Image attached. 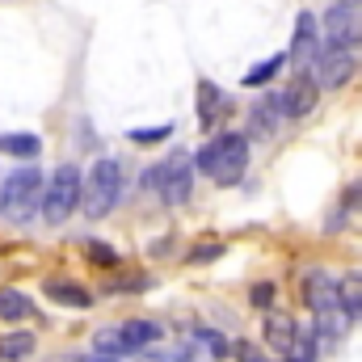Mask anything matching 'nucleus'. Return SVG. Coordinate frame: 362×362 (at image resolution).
<instances>
[{
	"label": "nucleus",
	"instance_id": "18",
	"mask_svg": "<svg viewBox=\"0 0 362 362\" xmlns=\"http://www.w3.org/2000/svg\"><path fill=\"white\" fill-rule=\"evenodd\" d=\"M34 350V333H4L0 337V362H25Z\"/></svg>",
	"mask_w": 362,
	"mask_h": 362
},
{
	"label": "nucleus",
	"instance_id": "14",
	"mask_svg": "<svg viewBox=\"0 0 362 362\" xmlns=\"http://www.w3.org/2000/svg\"><path fill=\"white\" fill-rule=\"evenodd\" d=\"M278 122H282V93H266V97L249 110V131H253L257 139H270L274 131H278Z\"/></svg>",
	"mask_w": 362,
	"mask_h": 362
},
{
	"label": "nucleus",
	"instance_id": "28",
	"mask_svg": "<svg viewBox=\"0 0 362 362\" xmlns=\"http://www.w3.org/2000/svg\"><path fill=\"white\" fill-rule=\"evenodd\" d=\"M93 362H114V358H93Z\"/></svg>",
	"mask_w": 362,
	"mask_h": 362
},
{
	"label": "nucleus",
	"instance_id": "20",
	"mask_svg": "<svg viewBox=\"0 0 362 362\" xmlns=\"http://www.w3.org/2000/svg\"><path fill=\"white\" fill-rule=\"evenodd\" d=\"M286 64V55H274V59H262V64H253L249 72H245V85L249 89H266L274 76H278V68Z\"/></svg>",
	"mask_w": 362,
	"mask_h": 362
},
{
	"label": "nucleus",
	"instance_id": "4",
	"mask_svg": "<svg viewBox=\"0 0 362 362\" xmlns=\"http://www.w3.org/2000/svg\"><path fill=\"white\" fill-rule=\"evenodd\" d=\"M118 198H122V165L110 160V156H101L89 173H85L81 206H85L89 219H105V215L118 206Z\"/></svg>",
	"mask_w": 362,
	"mask_h": 362
},
{
	"label": "nucleus",
	"instance_id": "22",
	"mask_svg": "<svg viewBox=\"0 0 362 362\" xmlns=\"http://www.w3.org/2000/svg\"><path fill=\"white\" fill-rule=\"evenodd\" d=\"M169 135H173V127H169V122H165V127H139V131H131V139H135V144H165Z\"/></svg>",
	"mask_w": 362,
	"mask_h": 362
},
{
	"label": "nucleus",
	"instance_id": "16",
	"mask_svg": "<svg viewBox=\"0 0 362 362\" xmlns=\"http://www.w3.org/2000/svg\"><path fill=\"white\" fill-rule=\"evenodd\" d=\"M25 316H34L30 295H21V291L4 286V291H0V325H17V320H25Z\"/></svg>",
	"mask_w": 362,
	"mask_h": 362
},
{
	"label": "nucleus",
	"instance_id": "6",
	"mask_svg": "<svg viewBox=\"0 0 362 362\" xmlns=\"http://www.w3.org/2000/svg\"><path fill=\"white\" fill-rule=\"evenodd\" d=\"M148 185H152L169 206L189 202V194H194V156H189V152H169V156L148 173Z\"/></svg>",
	"mask_w": 362,
	"mask_h": 362
},
{
	"label": "nucleus",
	"instance_id": "15",
	"mask_svg": "<svg viewBox=\"0 0 362 362\" xmlns=\"http://www.w3.org/2000/svg\"><path fill=\"white\" fill-rule=\"evenodd\" d=\"M42 291H47V299H55V303H64V308H89L93 295L85 286H76V282H68V278H51V282H42Z\"/></svg>",
	"mask_w": 362,
	"mask_h": 362
},
{
	"label": "nucleus",
	"instance_id": "12",
	"mask_svg": "<svg viewBox=\"0 0 362 362\" xmlns=\"http://www.w3.org/2000/svg\"><path fill=\"white\" fill-rule=\"evenodd\" d=\"M160 325L156 320H127L122 329H114L118 337V354H135V350H148L152 341H160Z\"/></svg>",
	"mask_w": 362,
	"mask_h": 362
},
{
	"label": "nucleus",
	"instance_id": "8",
	"mask_svg": "<svg viewBox=\"0 0 362 362\" xmlns=\"http://www.w3.org/2000/svg\"><path fill=\"white\" fill-rule=\"evenodd\" d=\"M358 72V51H337V47H320V55L312 59V81L316 89H346Z\"/></svg>",
	"mask_w": 362,
	"mask_h": 362
},
{
	"label": "nucleus",
	"instance_id": "3",
	"mask_svg": "<svg viewBox=\"0 0 362 362\" xmlns=\"http://www.w3.org/2000/svg\"><path fill=\"white\" fill-rule=\"evenodd\" d=\"M42 189H47V177L38 169H17L0 181V215L13 219V223H25L34 219V211L42 206Z\"/></svg>",
	"mask_w": 362,
	"mask_h": 362
},
{
	"label": "nucleus",
	"instance_id": "7",
	"mask_svg": "<svg viewBox=\"0 0 362 362\" xmlns=\"http://www.w3.org/2000/svg\"><path fill=\"white\" fill-rule=\"evenodd\" d=\"M81 189H85L81 169L76 165H59L51 173V181H47V189H42V219L47 223H64L81 206Z\"/></svg>",
	"mask_w": 362,
	"mask_h": 362
},
{
	"label": "nucleus",
	"instance_id": "1",
	"mask_svg": "<svg viewBox=\"0 0 362 362\" xmlns=\"http://www.w3.org/2000/svg\"><path fill=\"white\" fill-rule=\"evenodd\" d=\"M194 169H198L202 177H211L215 185H232V181H240L245 177V169H249V139L236 135V131L211 139L206 148H198Z\"/></svg>",
	"mask_w": 362,
	"mask_h": 362
},
{
	"label": "nucleus",
	"instance_id": "27",
	"mask_svg": "<svg viewBox=\"0 0 362 362\" xmlns=\"http://www.w3.org/2000/svg\"><path fill=\"white\" fill-rule=\"evenodd\" d=\"M236 358L240 362H266L262 354H257V346H249V341H236Z\"/></svg>",
	"mask_w": 362,
	"mask_h": 362
},
{
	"label": "nucleus",
	"instance_id": "19",
	"mask_svg": "<svg viewBox=\"0 0 362 362\" xmlns=\"http://www.w3.org/2000/svg\"><path fill=\"white\" fill-rule=\"evenodd\" d=\"M337 295H341V308L350 312V320L362 316V274H346L337 282Z\"/></svg>",
	"mask_w": 362,
	"mask_h": 362
},
{
	"label": "nucleus",
	"instance_id": "9",
	"mask_svg": "<svg viewBox=\"0 0 362 362\" xmlns=\"http://www.w3.org/2000/svg\"><path fill=\"white\" fill-rule=\"evenodd\" d=\"M316 55H320V21H316L312 13H299V17H295V34H291L286 59L295 64V72H303V68H312Z\"/></svg>",
	"mask_w": 362,
	"mask_h": 362
},
{
	"label": "nucleus",
	"instance_id": "11",
	"mask_svg": "<svg viewBox=\"0 0 362 362\" xmlns=\"http://www.w3.org/2000/svg\"><path fill=\"white\" fill-rule=\"evenodd\" d=\"M262 337H266V350L274 354H291V346H295V337H299V325H295V316H286V312H266L262 316Z\"/></svg>",
	"mask_w": 362,
	"mask_h": 362
},
{
	"label": "nucleus",
	"instance_id": "13",
	"mask_svg": "<svg viewBox=\"0 0 362 362\" xmlns=\"http://www.w3.org/2000/svg\"><path fill=\"white\" fill-rule=\"evenodd\" d=\"M194 101H198V127H202V131H215L219 118H223V110H228V97L219 93V85H215V81H198Z\"/></svg>",
	"mask_w": 362,
	"mask_h": 362
},
{
	"label": "nucleus",
	"instance_id": "25",
	"mask_svg": "<svg viewBox=\"0 0 362 362\" xmlns=\"http://www.w3.org/2000/svg\"><path fill=\"white\" fill-rule=\"evenodd\" d=\"M249 299H253V303H257V308H270V303H274V282H257V286H253V295H249Z\"/></svg>",
	"mask_w": 362,
	"mask_h": 362
},
{
	"label": "nucleus",
	"instance_id": "5",
	"mask_svg": "<svg viewBox=\"0 0 362 362\" xmlns=\"http://www.w3.org/2000/svg\"><path fill=\"white\" fill-rule=\"evenodd\" d=\"M325 47L337 51H358L362 47V0H333L320 17Z\"/></svg>",
	"mask_w": 362,
	"mask_h": 362
},
{
	"label": "nucleus",
	"instance_id": "24",
	"mask_svg": "<svg viewBox=\"0 0 362 362\" xmlns=\"http://www.w3.org/2000/svg\"><path fill=\"white\" fill-rule=\"evenodd\" d=\"M194 337H198V341H206V346H211V354H215V358H223V354H228V341H223V337H219V333H211V329H198V333H194Z\"/></svg>",
	"mask_w": 362,
	"mask_h": 362
},
{
	"label": "nucleus",
	"instance_id": "21",
	"mask_svg": "<svg viewBox=\"0 0 362 362\" xmlns=\"http://www.w3.org/2000/svg\"><path fill=\"white\" fill-rule=\"evenodd\" d=\"M286 362H316V337H312L308 329H299V337H295V346H291Z\"/></svg>",
	"mask_w": 362,
	"mask_h": 362
},
{
	"label": "nucleus",
	"instance_id": "17",
	"mask_svg": "<svg viewBox=\"0 0 362 362\" xmlns=\"http://www.w3.org/2000/svg\"><path fill=\"white\" fill-rule=\"evenodd\" d=\"M0 152L4 156H21V160H34L42 152V139L30 135V131H17V135H0Z\"/></svg>",
	"mask_w": 362,
	"mask_h": 362
},
{
	"label": "nucleus",
	"instance_id": "23",
	"mask_svg": "<svg viewBox=\"0 0 362 362\" xmlns=\"http://www.w3.org/2000/svg\"><path fill=\"white\" fill-rule=\"evenodd\" d=\"M85 249H89L93 266H114V262H118V253H114L110 245H101V240H93V245H85Z\"/></svg>",
	"mask_w": 362,
	"mask_h": 362
},
{
	"label": "nucleus",
	"instance_id": "10",
	"mask_svg": "<svg viewBox=\"0 0 362 362\" xmlns=\"http://www.w3.org/2000/svg\"><path fill=\"white\" fill-rule=\"evenodd\" d=\"M316 101H320V89H316V81L308 76V72H295V81L286 85L282 93V118H308V114H316Z\"/></svg>",
	"mask_w": 362,
	"mask_h": 362
},
{
	"label": "nucleus",
	"instance_id": "26",
	"mask_svg": "<svg viewBox=\"0 0 362 362\" xmlns=\"http://www.w3.org/2000/svg\"><path fill=\"white\" fill-rule=\"evenodd\" d=\"M219 253H223V245H202V249L189 253V266H198V262H215Z\"/></svg>",
	"mask_w": 362,
	"mask_h": 362
},
{
	"label": "nucleus",
	"instance_id": "2",
	"mask_svg": "<svg viewBox=\"0 0 362 362\" xmlns=\"http://www.w3.org/2000/svg\"><path fill=\"white\" fill-rule=\"evenodd\" d=\"M303 299H308V308H312V316H316L320 341H337V337L350 329V312L341 308L337 282H333L329 274H320V270L308 274V278H303Z\"/></svg>",
	"mask_w": 362,
	"mask_h": 362
}]
</instances>
